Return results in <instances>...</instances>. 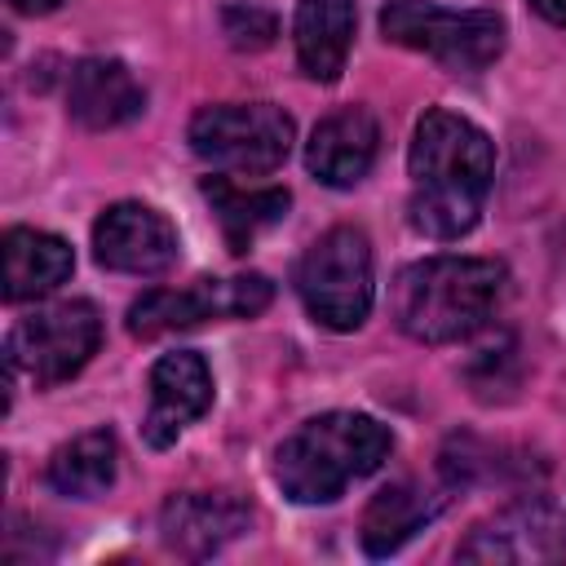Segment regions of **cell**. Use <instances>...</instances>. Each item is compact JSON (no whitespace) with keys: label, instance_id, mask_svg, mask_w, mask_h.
Instances as JSON below:
<instances>
[{"label":"cell","instance_id":"1","mask_svg":"<svg viewBox=\"0 0 566 566\" xmlns=\"http://www.w3.org/2000/svg\"><path fill=\"white\" fill-rule=\"evenodd\" d=\"M407 164H411V226L429 239L469 234L482 217L495 177L491 137L455 111H424Z\"/></svg>","mask_w":566,"mask_h":566},{"label":"cell","instance_id":"2","mask_svg":"<svg viewBox=\"0 0 566 566\" xmlns=\"http://www.w3.org/2000/svg\"><path fill=\"white\" fill-rule=\"evenodd\" d=\"M504 265L486 256H429L394 279V323L420 345L473 336L500 305Z\"/></svg>","mask_w":566,"mask_h":566},{"label":"cell","instance_id":"3","mask_svg":"<svg viewBox=\"0 0 566 566\" xmlns=\"http://www.w3.org/2000/svg\"><path fill=\"white\" fill-rule=\"evenodd\" d=\"M394 451V433L363 411H323L283 438L274 482L296 504H332L349 482L376 473Z\"/></svg>","mask_w":566,"mask_h":566},{"label":"cell","instance_id":"4","mask_svg":"<svg viewBox=\"0 0 566 566\" xmlns=\"http://www.w3.org/2000/svg\"><path fill=\"white\" fill-rule=\"evenodd\" d=\"M385 40L433 57L447 71H482L504 53V18L491 9H442L429 0H389L380 9Z\"/></svg>","mask_w":566,"mask_h":566},{"label":"cell","instance_id":"5","mask_svg":"<svg viewBox=\"0 0 566 566\" xmlns=\"http://www.w3.org/2000/svg\"><path fill=\"white\" fill-rule=\"evenodd\" d=\"M296 292L314 323L354 332L371 310V243L358 226H332L310 243L296 270Z\"/></svg>","mask_w":566,"mask_h":566},{"label":"cell","instance_id":"6","mask_svg":"<svg viewBox=\"0 0 566 566\" xmlns=\"http://www.w3.org/2000/svg\"><path fill=\"white\" fill-rule=\"evenodd\" d=\"M292 115L274 102L203 106L190 119V150L226 172H274L292 150Z\"/></svg>","mask_w":566,"mask_h":566},{"label":"cell","instance_id":"7","mask_svg":"<svg viewBox=\"0 0 566 566\" xmlns=\"http://www.w3.org/2000/svg\"><path fill=\"white\" fill-rule=\"evenodd\" d=\"M102 340V318L93 301H57L22 318L9 336V367L27 371L40 389L71 380Z\"/></svg>","mask_w":566,"mask_h":566},{"label":"cell","instance_id":"8","mask_svg":"<svg viewBox=\"0 0 566 566\" xmlns=\"http://www.w3.org/2000/svg\"><path fill=\"white\" fill-rule=\"evenodd\" d=\"M274 287L265 274H239V279H195L190 287H155L128 310V332L142 340H155L164 332L195 327L203 318H252L270 305Z\"/></svg>","mask_w":566,"mask_h":566},{"label":"cell","instance_id":"9","mask_svg":"<svg viewBox=\"0 0 566 566\" xmlns=\"http://www.w3.org/2000/svg\"><path fill=\"white\" fill-rule=\"evenodd\" d=\"M460 562H566V522L553 500L526 495L478 522L455 548Z\"/></svg>","mask_w":566,"mask_h":566},{"label":"cell","instance_id":"10","mask_svg":"<svg viewBox=\"0 0 566 566\" xmlns=\"http://www.w3.org/2000/svg\"><path fill=\"white\" fill-rule=\"evenodd\" d=\"M93 252L119 274H164L177 261V230L150 203H111L93 226Z\"/></svg>","mask_w":566,"mask_h":566},{"label":"cell","instance_id":"11","mask_svg":"<svg viewBox=\"0 0 566 566\" xmlns=\"http://www.w3.org/2000/svg\"><path fill=\"white\" fill-rule=\"evenodd\" d=\"M212 402V376L208 363L190 349L164 354L150 371V411H146V442L172 447L190 420H199Z\"/></svg>","mask_w":566,"mask_h":566},{"label":"cell","instance_id":"12","mask_svg":"<svg viewBox=\"0 0 566 566\" xmlns=\"http://www.w3.org/2000/svg\"><path fill=\"white\" fill-rule=\"evenodd\" d=\"M248 517H252L248 504L226 495V491H186V495H172L164 504L159 526H164V544L172 553L212 557L248 531Z\"/></svg>","mask_w":566,"mask_h":566},{"label":"cell","instance_id":"13","mask_svg":"<svg viewBox=\"0 0 566 566\" xmlns=\"http://www.w3.org/2000/svg\"><path fill=\"white\" fill-rule=\"evenodd\" d=\"M376 146H380V128H376L371 111L345 106L310 133L305 168L323 186H358L367 177V168L376 164Z\"/></svg>","mask_w":566,"mask_h":566},{"label":"cell","instance_id":"14","mask_svg":"<svg viewBox=\"0 0 566 566\" xmlns=\"http://www.w3.org/2000/svg\"><path fill=\"white\" fill-rule=\"evenodd\" d=\"M71 115L84 128H119L128 119L142 115L146 93L133 80V71L115 57H84L71 71V88H66Z\"/></svg>","mask_w":566,"mask_h":566},{"label":"cell","instance_id":"15","mask_svg":"<svg viewBox=\"0 0 566 566\" xmlns=\"http://www.w3.org/2000/svg\"><path fill=\"white\" fill-rule=\"evenodd\" d=\"M296 62L310 80L332 84L345 71L354 40V0H301L296 4Z\"/></svg>","mask_w":566,"mask_h":566},{"label":"cell","instance_id":"16","mask_svg":"<svg viewBox=\"0 0 566 566\" xmlns=\"http://www.w3.org/2000/svg\"><path fill=\"white\" fill-rule=\"evenodd\" d=\"M71 265L75 256L66 239L49 230H31V226L9 230L4 234V301H35L53 292L71 274Z\"/></svg>","mask_w":566,"mask_h":566},{"label":"cell","instance_id":"17","mask_svg":"<svg viewBox=\"0 0 566 566\" xmlns=\"http://www.w3.org/2000/svg\"><path fill=\"white\" fill-rule=\"evenodd\" d=\"M203 195L217 212V226H221L230 252H248L261 230H270L287 217V203H292V195L283 186H261L256 190V186H234L230 177H208Z\"/></svg>","mask_w":566,"mask_h":566},{"label":"cell","instance_id":"18","mask_svg":"<svg viewBox=\"0 0 566 566\" xmlns=\"http://www.w3.org/2000/svg\"><path fill=\"white\" fill-rule=\"evenodd\" d=\"M442 509V495L416 486V482H394L385 491H376V500L367 504L363 513V548L371 557H385V553H398L424 522H433V513Z\"/></svg>","mask_w":566,"mask_h":566},{"label":"cell","instance_id":"19","mask_svg":"<svg viewBox=\"0 0 566 566\" xmlns=\"http://www.w3.org/2000/svg\"><path fill=\"white\" fill-rule=\"evenodd\" d=\"M115 460H119L115 433L111 429H88V433H80L66 447L53 451L49 486L57 495H71V500H93L115 482Z\"/></svg>","mask_w":566,"mask_h":566},{"label":"cell","instance_id":"20","mask_svg":"<svg viewBox=\"0 0 566 566\" xmlns=\"http://www.w3.org/2000/svg\"><path fill=\"white\" fill-rule=\"evenodd\" d=\"M221 27H226L234 49H265L274 40V18L265 9H252V4H230L221 13Z\"/></svg>","mask_w":566,"mask_h":566},{"label":"cell","instance_id":"21","mask_svg":"<svg viewBox=\"0 0 566 566\" xmlns=\"http://www.w3.org/2000/svg\"><path fill=\"white\" fill-rule=\"evenodd\" d=\"M13 13H27V18H40V13H53L62 0H4Z\"/></svg>","mask_w":566,"mask_h":566},{"label":"cell","instance_id":"22","mask_svg":"<svg viewBox=\"0 0 566 566\" xmlns=\"http://www.w3.org/2000/svg\"><path fill=\"white\" fill-rule=\"evenodd\" d=\"M531 9L539 18H548L553 27H566V0H531Z\"/></svg>","mask_w":566,"mask_h":566}]
</instances>
